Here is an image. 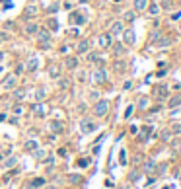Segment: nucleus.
I'll return each instance as SVG.
<instances>
[{
  "label": "nucleus",
  "mask_w": 181,
  "mask_h": 189,
  "mask_svg": "<svg viewBox=\"0 0 181 189\" xmlns=\"http://www.w3.org/2000/svg\"><path fill=\"white\" fill-rule=\"evenodd\" d=\"M123 35H125V43L127 45H135L136 37H135V31L132 29H123Z\"/></svg>",
  "instance_id": "1a4fd4ad"
},
{
  "label": "nucleus",
  "mask_w": 181,
  "mask_h": 189,
  "mask_svg": "<svg viewBox=\"0 0 181 189\" xmlns=\"http://www.w3.org/2000/svg\"><path fill=\"white\" fill-rule=\"evenodd\" d=\"M35 14H37V6H35V4H29V6H25L24 14H22V18L25 20V22H28V20L35 18Z\"/></svg>",
  "instance_id": "423d86ee"
},
{
  "label": "nucleus",
  "mask_w": 181,
  "mask_h": 189,
  "mask_svg": "<svg viewBox=\"0 0 181 189\" xmlns=\"http://www.w3.org/2000/svg\"><path fill=\"white\" fill-rule=\"evenodd\" d=\"M49 127L55 131V133H58V131H62V123H61V121H51Z\"/></svg>",
  "instance_id": "412c9836"
},
{
  "label": "nucleus",
  "mask_w": 181,
  "mask_h": 189,
  "mask_svg": "<svg viewBox=\"0 0 181 189\" xmlns=\"http://www.w3.org/2000/svg\"><path fill=\"white\" fill-rule=\"evenodd\" d=\"M47 72H49V76L53 78V80H57V78L61 76V65H58V62H53V65H49Z\"/></svg>",
  "instance_id": "0eeeda50"
},
{
  "label": "nucleus",
  "mask_w": 181,
  "mask_h": 189,
  "mask_svg": "<svg viewBox=\"0 0 181 189\" xmlns=\"http://www.w3.org/2000/svg\"><path fill=\"white\" fill-rule=\"evenodd\" d=\"M111 43H113V35H111V33H102V35H99L98 45L102 47V49H109Z\"/></svg>",
  "instance_id": "20e7f679"
},
{
  "label": "nucleus",
  "mask_w": 181,
  "mask_h": 189,
  "mask_svg": "<svg viewBox=\"0 0 181 189\" xmlns=\"http://www.w3.org/2000/svg\"><path fill=\"white\" fill-rule=\"evenodd\" d=\"M25 150H37V143L35 140H28L25 143Z\"/></svg>",
  "instance_id": "5701e85b"
},
{
  "label": "nucleus",
  "mask_w": 181,
  "mask_h": 189,
  "mask_svg": "<svg viewBox=\"0 0 181 189\" xmlns=\"http://www.w3.org/2000/svg\"><path fill=\"white\" fill-rule=\"evenodd\" d=\"M113 55H117V57L125 55V45L123 43H115L113 45Z\"/></svg>",
  "instance_id": "a211bd4d"
},
{
  "label": "nucleus",
  "mask_w": 181,
  "mask_h": 189,
  "mask_svg": "<svg viewBox=\"0 0 181 189\" xmlns=\"http://www.w3.org/2000/svg\"><path fill=\"white\" fill-rule=\"evenodd\" d=\"M39 68V61H37V57H31V59L25 62V70H29V72H33Z\"/></svg>",
  "instance_id": "9b49d317"
},
{
  "label": "nucleus",
  "mask_w": 181,
  "mask_h": 189,
  "mask_svg": "<svg viewBox=\"0 0 181 189\" xmlns=\"http://www.w3.org/2000/svg\"><path fill=\"white\" fill-rule=\"evenodd\" d=\"M68 181H70V183H78V181H82V177H80V176H70Z\"/></svg>",
  "instance_id": "473e14b6"
},
{
  "label": "nucleus",
  "mask_w": 181,
  "mask_h": 189,
  "mask_svg": "<svg viewBox=\"0 0 181 189\" xmlns=\"http://www.w3.org/2000/svg\"><path fill=\"white\" fill-rule=\"evenodd\" d=\"M33 113L37 115V117H43V115H45V106H43V103H37V106L33 103Z\"/></svg>",
  "instance_id": "f3484780"
},
{
  "label": "nucleus",
  "mask_w": 181,
  "mask_h": 189,
  "mask_svg": "<svg viewBox=\"0 0 181 189\" xmlns=\"http://www.w3.org/2000/svg\"><path fill=\"white\" fill-rule=\"evenodd\" d=\"M68 35H70V37H78V35H80V31H78V28H72L70 31H68Z\"/></svg>",
  "instance_id": "2f4dec72"
},
{
  "label": "nucleus",
  "mask_w": 181,
  "mask_h": 189,
  "mask_svg": "<svg viewBox=\"0 0 181 189\" xmlns=\"http://www.w3.org/2000/svg\"><path fill=\"white\" fill-rule=\"evenodd\" d=\"M16 84H18V78H16V76H8L6 82H2V88H4V90H12V88H16Z\"/></svg>",
  "instance_id": "f8f14e48"
},
{
  "label": "nucleus",
  "mask_w": 181,
  "mask_h": 189,
  "mask_svg": "<svg viewBox=\"0 0 181 189\" xmlns=\"http://www.w3.org/2000/svg\"><path fill=\"white\" fill-rule=\"evenodd\" d=\"M16 162H18V160H16L14 156H12V158H10V160H6V162H4V168H12V166L16 164Z\"/></svg>",
  "instance_id": "c85d7f7f"
},
{
  "label": "nucleus",
  "mask_w": 181,
  "mask_h": 189,
  "mask_svg": "<svg viewBox=\"0 0 181 189\" xmlns=\"http://www.w3.org/2000/svg\"><path fill=\"white\" fill-rule=\"evenodd\" d=\"M92 80H94L95 84H103V82H107V70H105L103 66L95 68V70L92 72Z\"/></svg>",
  "instance_id": "f03ea898"
},
{
  "label": "nucleus",
  "mask_w": 181,
  "mask_h": 189,
  "mask_svg": "<svg viewBox=\"0 0 181 189\" xmlns=\"http://www.w3.org/2000/svg\"><path fill=\"white\" fill-rule=\"evenodd\" d=\"M49 28H51L53 31H57V29H58V22H57L55 18H51V20H49Z\"/></svg>",
  "instance_id": "a878e982"
},
{
  "label": "nucleus",
  "mask_w": 181,
  "mask_h": 189,
  "mask_svg": "<svg viewBox=\"0 0 181 189\" xmlns=\"http://www.w3.org/2000/svg\"><path fill=\"white\" fill-rule=\"evenodd\" d=\"M70 24L72 25H82V24H86V18L80 16V14H72L70 16Z\"/></svg>",
  "instance_id": "ddd939ff"
},
{
  "label": "nucleus",
  "mask_w": 181,
  "mask_h": 189,
  "mask_svg": "<svg viewBox=\"0 0 181 189\" xmlns=\"http://www.w3.org/2000/svg\"><path fill=\"white\" fill-rule=\"evenodd\" d=\"M57 80H58V88H61V90H65V88H68V78H61V76H58Z\"/></svg>",
  "instance_id": "4be33fe9"
},
{
  "label": "nucleus",
  "mask_w": 181,
  "mask_h": 189,
  "mask_svg": "<svg viewBox=\"0 0 181 189\" xmlns=\"http://www.w3.org/2000/svg\"><path fill=\"white\" fill-rule=\"evenodd\" d=\"M138 107H140V109H144V107H148V99H146V98H142L140 102H138Z\"/></svg>",
  "instance_id": "7c9ffc66"
},
{
  "label": "nucleus",
  "mask_w": 181,
  "mask_h": 189,
  "mask_svg": "<svg viewBox=\"0 0 181 189\" xmlns=\"http://www.w3.org/2000/svg\"><path fill=\"white\" fill-rule=\"evenodd\" d=\"M98 98H99V92L98 90H90V99H94V102H95Z\"/></svg>",
  "instance_id": "c756f323"
},
{
  "label": "nucleus",
  "mask_w": 181,
  "mask_h": 189,
  "mask_svg": "<svg viewBox=\"0 0 181 189\" xmlns=\"http://www.w3.org/2000/svg\"><path fill=\"white\" fill-rule=\"evenodd\" d=\"M172 37H160L158 39V47H160V49H164V47H169V45H172Z\"/></svg>",
  "instance_id": "6ab92c4d"
},
{
  "label": "nucleus",
  "mask_w": 181,
  "mask_h": 189,
  "mask_svg": "<svg viewBox=\"0 0 181 189\" xmlns=\"http://www.w3.org/2000/svg\"><path fill=\"white\" fill-rule=\"evenodd\" d=\"M90 164V160H80V166H82V168H86Z\"/></svg>",
  "instance_id": "79ce46f5"
},
{
  "label": "nucleus",
  "mask_w": 181,
  "mask_h": 189,
  "mask_svg": "<svg viewBox=\"0 0 181 189\" xmlns=\"http://www.w3.org/2000/svg\"><path fill=\"white\" fill-rule=\"evenodd\" d=\"M78 80H80V82L86 80V72H80V74H78Z\"/></svg>",
  "instance_id": "58836bf2"
},
{
  "label": "nucleus",
  "mask_w": 181,
  "mask_h": 189,
  "mask_svg": "<svg viewBox=\"0 0 181 189\" xmlns=\"http://www.w3.org/2000/svg\"><path fill=\"white\" fill-rule=\"evenodd\" d=\"M179 31H181V25H179Z\"/></svg>",
  "instance_id": "a18cd8bd"
},
{
  "label": "nucleus",
  "mask_w": 181,
  "mask_h": 189,
  "mask_svg": "<svg viewBox=\"0 0 181 189\" xmlns=\"http://www.w3.org/2000/svg\"><path fill=\"white\" fill-rule=\"evenodd\" d=\"M35 156H37V160H43V158H45V152H43V150H37Z\"/></svg>",
  "instance_id": "72a5a7b5"
},
{
  "label": "nucleus",
  "mask_w": 181,
  "mask_h": 189,
  "mask_svg": "<svg viewBox=\"0 0 181 189\" xmlns=\"http://www.w3.org/2000/svg\"><path fill=\"white\" fill-rule=\"evenodd\" d=\"M65 65H66V68H68V70H74V68L78 66V59H76V57H66Z\"/></svg>",
  "instance_id": "2eb2a0df"
},
{
  "label": "nucleus",
  "mask_w": 181,
  "mask_h": 189,
  "mask_svg": "<svg viewBox=\"0 0 181 189\" xmlns=\"http://www.w3.org/2000/svg\"><path fill=\"white\" fill-rule=\"evenodd\" d=\"M61 53H62V55L68 53V45H62V47H61Z\"/></svg>",
  "instance_id": "ea45409f"
},
{
  "label": "nucleus",
  "mask_w": 181,
  "mask_h": 189,
  "mask_svg": "<svg viewBox=\"0 0 181 189\" xmlns=\"http://www.w3.org/2000/svg\"><path fill=\"white\" fill-rule=\"evenodd\" d=\"M35 35H37V41L41 43V47H43V49H49V47H51V33H49V31H47V29H39Z\"/></svg>",
  "instance_id": "f257e3e1"
},
{
  "label": "nucleus",
  "mask_w": 181,
  "mask_h": 189,
  "mask_svg": "<svg viewBox=\"0 0 181 189\" xmlns=\"http://www.w3.org/2000/svg\"><path fill=\"white\" fill-rule=\"evenodd\" d=\"M43 180H33V183H31V185H33V187H39V185H43Z\"/></svg>",
  "instance_id": "e433bc0d"
},
{
  "label": "nucleus",
  "mask_w": 181,
  "mask_h": 189,
  "mask_svg": "<svg viewBox=\"0 0 181 189\" xmlns=\"http://www.w3.org/2000/svg\"><path fill=\"white\" fill-rule=\"evenodd\" d=\"M88 61H98V53H90L88 55Z\"/></svg>",
  "instance_id": "4c0bfd02"
},
{
  "label": "nucleus",
  "mask_w": 181,
  "mask_h": 189,
  "mask_svg": "<svg viewBox=\"0 0 181 189\" xmlns=\"http://www.w3.org/2000/svg\"><path fill=\"white\" fill-rule=\"evenodd\" d=\"M95 129H98V127H95V123H94V121H90V119H84V121L80 123V131H82V135L94 133Z\"/></svg>",
  "instance_id": "39448f33"
},
{
  "label": "nucleus",
  "mask_w": 181,
  "mask_h": 189,
  "mask_svg": "<svg viewBox=\"0 0 181 189\" xmlns=\"http://www.w3.org/2000/svg\"><path fill=\"white\" fill-rule=\"evenodd\" d=\"M25 98V92L24 90H16L14 92V99H24Z\"/></svg>",
  "instance_id": "bb28decb"
},
{
  "label": "nucleus",
  "mask_w": 181,
  "mask_h": 189,
  "mask_svg": "<svg viewBox=\"0 0 181 189\" xmlns=\"http://www.w3.org/2000/svg\"><path fill=\"white\" fill-rule=\"evenodd\" d=\"M45 94H47V90H45V88H37L33 96H35V99H37V102H41V99L45 98Z\"/></svg>",
  "instance_id": "aec40b11"
},
{
  "label": "nucleus",
  "mask_w": 181,
  "mask_h": 189,
  "mask_svg": "<svg viewBox=\"0 0 181 189\" xmlns=\"http://www.w3.org/2000/svg\"><path fill=\"white\" fill-rule=\"evenodd\" d=\"M132 109H135L132 106H129V107H127V111H125V117H127V119H129L131 115H132Z\"/></svg>",
  "instance_id": "f704fd0d"
},
{
  "label": "nucleus",
  "mask_w": 181,
  "mask_h": 189,
  "mask_svg": "<svg viewBox=\"0 0 181 189\" xmlns=\"http://www.w3.org/2000/svg\"><path fill=\"white\" fill-rule=\"evenodd\" d=\"M181 103V96H177V98H172L169 99V107H175V106H179Z\"/></svg>",
  "instance_id": "b1692460"
},
{
  "label": "nucleus",
  "mask_w": 181,
  "mask_h": 189,
  "mask_svg": "<svg viewBox=\"0 0 181 189\" xmlns=\"http://www.w3.org/2000/svg\"><path fill=\"white\" fill-rule=\"evenodd\" d=\"M173 133H181V125H175V127H173Z\"/></svg>",
  "instance_id": "c03bdc74"
},
{
  "label": "nucleus",
  "mask_w": 181,
  "mask_h": 189,
  "mask_svg": "<svg viewBox=\"0 0 181 189\" xmlns=\"http://www.w3.org/2000/svg\"><path fill=\"white\" fill-rule=\"evenodd\" d=\"M123 24L121 22H113V25H111V35H121L123 33Z\"/></svg>",
  "instance_id": "4468645a"
},
{
  "label": "nucleus",
  "mask_w": 181,
  "mask_h": 189,
  "mask_svg": "<svg viewBox=\"0 0 181 189\" xmlns=\"http://www.w3.org/2000/svg\"><path fill=\"white\" fill-rule=\"evenodd\" d=\"M146 10H148V12H150L152 16H156V14L160 12V6H158V4H152V6H150V8H146Z\"/></svg>",
  "instance_id": "393cba45"
},
{
  "label": "nucleus",
  "mask_w": 181,
  "mask_h": 189,
  "mask_svg": "<svg viewBox=\"0 0 181 189\" xmlns=\"http://www.w3.org/2000/svg\"><path fill=\"white\" fill-rule=\"evenodd\" d=\"M24 31L28 35H35L37 31H39V25H37L35 22H28V24H25V28H24Z\"/></svg>",
  "instance_id": "9d476101"
},
{
  "label": "nucleus",
  "mask_w": 181,
  "mask_h": 189,
  "mask_svg": "<svg viewBox=\"0 0 181 189\" xmlns=\"http://www.w3.org/2000/svg\"><path fill=\"white\" fill-rule=\"evenodd\" d=\"M58 10V4H53V6H49V12H57Z\"/></svg>",
  "instance_id": "a19ab883"
},
{
  "label": "nucleus",
  "mask_w": 181,
  "mask_h": 189,
  "mask_svg": "<svg viewBox=\"0 0 181 189\" xmlns=\"http://www.w3.org/2000/svg\"><path fill=\"white\" fill-rule=\"evenodd\" d=\"M76 51H78V55H86L88 51H90V41H88V39L80 41V43L76 45Z\"/></svg>",
  "instance_id": "6e6552de"
},
{
  "label": "nucleus",
  "mask_w": 181,
  "mask_h": 189,
  "mask_svg": "<svg viewBox=\"0 0 181 189\" xmlns=\"http://www.w3.org/2000/svg\"><path fill=\"white\" fill-rule=\"evenodd\" d=\"M152 170H154V162H148L144 166V172H152Z\"/></svg>",
  "instance_id": "c9c22d12"
},
{
  "label": "nucleus",
  "mask_w": 181,
  "mask_h": 189,
  "mask_svg": "<svg viewBox=\"0 0 181 189\" xmlns=\"http://www.w3.org/2000/svg\"><path fill=\"white\" fill-rule=\"evenodd\" d=\"M107 109H109V102L102 99V102H98L94 106V113L98 115V117H103V115H107Z\"/></svg>",
  "instance_id": "7ed1b4c3"
},
{
  "label": "nucleus",
  "mask_w": 181,
  "mask_h": 189,
  "mask_svg": "<svg viewBox=\"0 0 181 189\" xmlns=\"http://www.w3.org/2000/svg\"><path fill=\"white\" fill-rule=\"evenodd\" d=\"M148 8V0H135V10L136 12H144Z\"/></svg>",
  "instance_id": "dca6fc26"
},
{
  "label": "nucleus",
  "mask_w": 181,
  "mask_h": 189,
  "mask_svg": "<svg viewBox=\"0 0 181 189\" xmlns=\"http://www.w3.org/2000/svg\"><path fill=\"white\" fill-rule=\"evenodd\" d=\"M169 139V133H168V131H166V133H162V140H168Z\"/></svg>",
  "instance_id": "37998d69"
},
{
  "label": "nucleus",
  "mask_w": 181,
  "mask_h": 189,
  "mask_svg": "<svg viewBox=\"0 0 181 189\" xmlns=\"http://www.w3.org/2000/svg\"><path fill=\"white\" fill-rule=\"evenodd\" d=\"M123 18L127 20V22H132V20H135V12H125Z\"/></svg>",
  "instance_id": "cd10ccee"
}]
</instances>
